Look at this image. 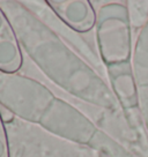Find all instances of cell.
<instances>
[{"label": "cell", "instance_id": "obj_5", "mask_svg": "<svg viewBox=\"0 0 148 157\" xmlns=\"http://www.w3.org/2000/svg\"><path fill=\"white\" fill-rule=\"evenodd\" d=\"M111 83L118 101L125 108H134L138 104V96L134 86V75L130 63L109 66Z\"/></svg>", "mask_w": 148, "mask_h": 157}, {"label": "cell", "instance_id": "obj_2", "mask_svg": "<svg viewBox=\"0 0 148 157\" xmlns=\"http://www.w3.org/2000/svg\"><path fill=\"white\" fill-rule=\"evenodd\" d=\"M96 38L99 54L108 67L130 63L131 25L125 6L110 4L99 8L96 16Z\"/></svg>", "mask_w": 148, "mask_h": 157}, {"label": "cell", "instance_id": "obj_3", "mask_svg": "<svg viewBox=\"0 0 148 157\" xmlns=\"http://www.w3.org/2000/svg\"><path fill=\"white\" fill-rule=\"evenodd\" d=\"M46 4L65 25L76 33H87L96 25V12L87 0H51Z\"/></svg>", "mask_w": 148, "mask_h": 157}, {"label": "cell", "instance_id": "obj_1", "mask_svg": "<svg viewBox=\"0 0 148 157\" xmlns=\"http://www.w3.org/2000/svg\"><path fill=\"white\" fill-rule=\"evenodd\" d=\"M37 35L43 43H36L19 35L35 63L65 90L81 99L103 106L112 105V95L95 73L69 51L56 35L35 20Z\"/></svg>", "mask_w": 148, "mask_h": 157}, {"label": "cell", "instance_id": "obj_4", "mask_svg": "<svg viewBox=\"0 0 148 157\" xmlns=\"http://www.w3.org/2000/svg\"><path fill=\"white\" fill-rule=\"evenodd\" d=\"M22 64V50L14 25L0 7V72L14 74L20 71Z\"/></svg>", "mask_w": 148, "mask_h": 157}, {"label": "cell", "instance_id": "obj_6", "mask_svg": "<svg viewBox=\"0 0 148 157\" xmlns=\"http://www.w3.org/2000/svg\"><path fill=\"white\" fill-rule=\"evenodd\" d=\"M0 157H10L8 136H7V131H6L1 111H0Z\"/></svg>", "mask_w": 148, "mask_h": 157}]
</instances>
